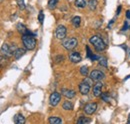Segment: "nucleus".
<instances>
[{
  "label": "nucleus",
  "instance_id": "nucleus-13",
  "mask_svg": "<svg viewBox=\"0 0 130 124\" xmlns=\"http://www.w3.org/2000/svg\"><path fill=\"white\" fill-rule=\"evenodd\" d=\"M25 53H26V50L25 49H23V48H17L16 50L14 51V57L16 59H20Z\"/></svg>",
  "mask_w": 130,
  "mask_h": 124
},
{
  "label": "nucleus",
  "instance_id": "nucleus-17",
  "mask_svg": "<svg viewBox=\"0 0 130 124\" xmlns=\"http://www.w3.org/2000/svg\"><path fill=\"white\" fill-rule=\"evenodd\" d=\"M80 23H81V18H80L79 16L73 17V19H72V24H73V26H74L75 28L79 27V26H80Z\"/></svg>",
  "mask_w": 130,
  "mask_h": 124
},
{
  "label": "nucleus",
  "instance_id": "nucleus-3",
  "mask_svg": "<svg viewBox=\"0 0 130 124\" xmlns=\"http://www.w3.org/2000/svg\"><path fill=\"white\" fill-rule=\"evenodd\" d=\"M62 45L65 49L67 50H73L75 47L78 45V41L76 38L74 37H70V38H66L65 40H63Z\"/></svg>",
  "mask_w": 130,
  "mask_h": 124
},
{
  "label": "nucleus",
  "instance_id": "nucleus-31",
  "mask_svg": "<svg viewBox=\"0 0 130 124\" xmlns=\"http://www.w3.org/2000/svg\"><path fill=\"white\" fill-rule=\"evenodd\" d=\"M60 59H62V60H63V59H64V57H63V56H58V57H57V59H56V62H59Z\"/></svg>",
  "mask_w": 130,
  "mask_h": 124
},
{
  "label": "nucleus",
  "instance_id": "nucleus-8",
  "mask_svg": "<svg viewBox=\"0 0 130 124\" xmlns=\"http://www.w3.org/2000/svg\"><path fill=\"white\" fill-rule=\"evenodd\" d=\"M96 109H97V104L96 103H88V104H86L85 106H84V112L86 113V114H88V115H91V114H93L95 111H96Z\"/></svg>",
  "mask_w": 130,
  "mask_h": 124
},
{
  "label": "nucleus",
  "instance_id": "nucleus-28",
  "mask_svg": "<svg viewBox=\"0 0 130 124\" xmlns=\"http://www.w3.org/2000/svg\"><path fill=\"white\" fill-rule=\"evenodd\" d=\"M86 50H87V57H88V58H91V57H92V55H93V53L91 52L90 48L87 46L86 47Z\"/></svg>",
  "mask_w": 130,
  "mask_h": 124
},
{
  "label": "nucleus",
  "instance_id": "nucleus-15",
  "mask_svg": "<svg viewBox=\"0 0 130 124\" xmlns=\"http://www.w3.org/2000/svg\"><path fill=\"white\" fill-rule=\"evenodd\" d=\"M48 121L50 124H61L62 123V120H61L59 117H56V116H51V117H49Z\"/></svg>",
  "mask_w": 130,
  "mask_h": 124
},
{
  "label": "nucleus",
  "instance_id": "nucleus-14",
  "mask_svg": "<svg viewBox=\"0 0 130 124\" xmlns=\"http://www.w3.org/2000/svg\"><path fill=\"white\" fill-rule=\"evenodd\" d=\"M14 122L16 124H24L25 123V118L23 117L22 114H16L14 117Z\"/></svg>",
  "mask_w": 130,
  "mask_h": 124
},
{
  "label": "nucleus",
  "instance_id": "nucleus-11",
  "mask_svg": "<svg viewBox=\"0 0 130 124\" xmlns=\"http://www.w3.org/2000/svg\"><path fill=\"white\" fill-rule=\"evenodd\" d=\"M102 87H103V84L101 83V82H99L97 81V83L94 85V87H93V94H94V96L95 97H99V96H101V90H102Z\"/></svg>",
  "mask_w": 130,
  "mask_h": 124
},
{
  "label": "nucleus",
  "instance_id": "nucleus-10",
  "mask_svg": "<svg viewBox=\"0 0 130 124\" xmlns=\"http://www.w3.org/2000/svg\"><path fill=\"white\" fill-rule=\"evenodd\" d=\"M69 59H70V61L73 62V63H78V62L81 61V55H80L79 52H77V51H73V52L70 53V55H69Z\"/></svg>",
  "mask_w": 130,
  "mask_h": 124
},
{
  "label": "nucleus",
  "instance_id": "nucleus-9",
  "mask_svg": "<svg viewBox=\"0 0 130 124\" xmlns=\"http://www.w3.org/2000/svg\"><path fill=\"white\" fill-rule=\"evenodd\" d=\"M1 52H2V54L5 55L6 57H10V56L14 55V54H13V51H12V49H11V47L9 46L8 44H3V45H2V47H1Z\"/></svg>",
  "mask_w": 130,
  "mask_h": 124
},
{
  "label": "nucleus",
  "instance_id": "nucleus-2",
  "mask_svg": "<svg viewBox=\"0 0 130 124\" xmlns=\"http://www.w3.org/2000/svg\"><path fill=\"white\" fill-rule=\"evenodd\" d=\"M22 42L25 48L28 50H33L36 46V39L34 38V36L22 35Z\"/></svg>",
  "mask_w": 130,
  "mask_h": 124
},
{
  "label": "nucleus",
  "instance_id": "nucleus-20",
  "mask_svg": "<svg viewBox=\"0 0 130 124\" xmlns=\"http://www.w3.org/2000/svg\"><path fill=\"white\" fill-rule=\"evenodd\" d=\"M62 107L65 110H72L73 109V104L70 101H65L63 103V105H62Z\"/></svg>",
  "mask_w": 130,
  "mask_h": 124
},
{
  "label": "nucleus",
  "instance_id": "nucleus-16",
  "mask_svg": "<svg viewBox=\"0 0 130 124\" xmlns=\"http://www.w3.org/2000/svg\"><path fill=\"white\" fill-rule=\"evenodd\" d=\"M17 29L18 31L22 34V35H25V34H27V32H28V29L23 25V24H21V23H19V24H17Z\"/></svg>",
  "mask_w": 130,
  "mask_h": 124
},
{
  "label": "nucleus",
  "instance_id": "nucleus-33",
  "mask_svg": "<svg viewBox=\"0 0 130 124\" xmlns=\"http://www.w3.org/2000/svg\"><path fill=\"white\" fill-rule=\"evenodd\" d=\"M126 17H127L128 19H130V11H129V10L126 12Z\"/></svg>",
  "mask_w": 130,
  "mask_h": 124
},
{
  "label": "nucleus",
  "instance_id": "nucleus-21",
  "mask_svg": "<svg viewBox=\"0 0 130 124\" xmlns=\"http://www.w3.org/2000/svg\"><path fill=\"white\" fill-rule=\"evenodd\" d=\"M58 1H59V0H49V2H48L49 9H54V8L56 7Z\"/></svg>",
  "mask_w": 130,
  "mask_h": 124
},
{
  "label": "nucleus",
  "instance_id": "nucleus-5",
  "mask_svg": "<svg viewBox=\"0 0 130 124\" xmlns=\"http://www.w3.org/2000/svg\"><path fill=\"white\" fill-rule=\"evenodd\" d=\"M61 100V94L58 92H53L51 93L50 97H49V102H50V105L51 106H56Z\"/></svg>",
  "mask_w": 130,
  "mask_h": 124
},
{
  "label": "nucleus",
  "instance_id": "nucleus-24",
  "mask_svg": "<svg viewBox=\"0 0 130 124\" xmlns=\"http://www.w3.org/2000/svg\"><path fill=\"white\" fill-rule=\"evenodd\" d=\"M80 73H81L82 76H86L88 74V68L87 66H82L80 68Z\"/></svg>",
  "mask_w": 130,
  "mask_h": 124
},
{
  "label": "nucleus",
  "instance_id": "nucleus-6",
  "mask_svg": "<svg viewBox=\"0 0 130 124\" xmlns=\"http://www.w3.org/2000/svg\"><path fill=\"white\" fill-rule=\"evenodd\" d=\"M90 79L91 80H94V81H100L102 79L105 78V74L99 70H93L90 72Z\"/></svg>",
  "mask_w": 130,
  "mask_h": 124
},
{
  "label": "nucleus",
  "instance_id": "nucleus-27",
  "mask_svg": "<svg viewBox=\"0 0 130 124\" xmlns=\"http://www.w3.org/2000/svg\"><path fill=\"white\" fill-rule=\"evenodd\" d=\"M38 20H39V22H40V23H43V20H44V14H43V11H40V12H39Z\"/></svg>",
  "mask_w": 130,
  "mask_h": 124
},
{
  "label": "nucleus",
  "instance_id": "nucleus-30",
  "mask_svg": "<svg viewBox=\"0 0 130 124\" xmlns=\"http://www.w3.org/2000/svg\"><path fill=\"white\" fill-rule=\"evenodd\" d=\"M99 58H100V57L97 56V55H92V57H91L90 59H91L92 61H95V60H99Z\"/></svg>",
  "mask_w": 130,
  "mask_h": 124
},
{
  "label": "nucleus",
  "instance_id": "nucleus-22",
  "mask_svg": "<svg viewBox=\"0 0 130 124\" xmlns=\"http://www.w3.org/2000/svg\"><path fill=\"white\" fill-rule=\"evenodd\" d=\"M91 120L89 118H86V117H80L78 120H77V123L78 124H83V123H90Z\"/></svg>",
  "mask_w": 130,
  "mask_h": 124
},
{
  "label": "nucleus",
  "instance_id": "nucleus-18",
  "mask_svg": "<svg viewBox=\"0 0 130 124\" xmlns=\"http://www.w3.org/2000/svg\"><path fill=\"white\" fill-rule=\"evenodd\" d=\"M75 5L78 8H84L87 5V1L86 0H75Z\"/></svg>",
  "mask_w": 130,
  "mask_h": 124
},
{
  "label": "nucleus",
  "instance_id": "nucleus-26",
  "mask_svg": "<svg viewBox=\"0 0 130 124\" xmlns=\"http://www.w3.org/2000/svg\"><path fill=\"white\" fill-rule=\"evenodd\" d=\"M17 5H18V7H19L21 10H23V9L25 8V3H24V0H17Z\"/></svg>",
  "mask_w": 130,
  "mask_h": 124
},
{
  "label": "nucleus",
  "instance_id": "nucleus-1",
  "mask_svg": "<svg viewBox=\"0 0 130 124\" xmlns=\"http://www.w3.org/2000/svg\"><path fill=\"white\" fill-rule=\"evenodd\" d=\"M89 42L94 46L95 50L98 51V52L103 51V50L106 48V44L104 43V41L102 40V38L99 37L98 35H93L92 37H90Z\"/></svg>",
  "mask_w": 130,
  "mask_h": 124
},
{
  "label": "nucleus",
  "instance_id": "nucleus-7",
  "mask_svg": "<svg viewBox=\"0 0 130 124\" xmlns=\"http://www.w3.org/2000/svg\"><path fill=\"white\" fill-rule=\"evenodd\" d=\"M66 33H67L66 27L63 26V25H59L55 30V36L58 39H64L66 37Z\"/></svg>",
  "mask_w": 130,
  "mask_h": 124
},
{
  "label": "nucleus",
  "instance_id": "nucleus-29",
  "mask_svg": "<svg viewBox=\"0 0 130 124\" xmlns=\"http://www.w3.org/2000/svg\"><path fill=\"white\" fill-rule=\"evenodd\" d=\"M127 29H128V23H127V21H125L124 26H123V28H122V31H126Z\"/></svg>",
  "mask_w": 130,
  "mask_h": 124
},
{
  "label": "nucleus",
  "instance_id": "nucleus-4",
  "mask_svg": "<svg viewBox=\"0 0 130 124\" xmlns=\"http://www.w3.org/2000/svg\"><path fill=\"white\" fill-rule=\"evenodd\" d=\"M90 85H91V82L88 81L87 79H85L83 82H81L79 84V91L82 95H87L89 91H90Z\"/></svg>",
  "mask_w": 130,
  "mask_h": 124
},
{
  "label": "nucleus",
  "instance_id": "nucleus-25",
  "mask_svg": "<svg viewBox=\"0 0 130 124\" xmlns=\"http://www.w3.org/2000/svg\"><path fill=\"white\" fill-rule=\"evenodd\" d=\"M101 98L105 101V102H109L110 99H109V95L107 92H104V93H101Z\"/></svg>",
  "mask_w": 130,
  "mask_h": 124
},
{
  "label": "nucleus",
  "instance_id": "nucleus-32",
  "mask_svg": "<svg viewBox=\"0 0 130 124\" xmlns=\"http://www.w3.org/2000/svg\"><path fill=\"white\" fill-rule=\"evenodd\" d=\"M120 11H121V6H119V7H118V9H117V15H119V14H120Z\"/></svg>",
  "mask_w": 130,
  "mask_h": 124
},
{
  "label": "nucleus",
  "instance_id": "nucleus-23",
  "mask_svg": "<svg viewBox=\"0 0 130 124\" xmlns=\"http://www.w3.org/2000/svg\"><path fill=\"white\" fill-rule=\"evenodd\" d=\"M99 64L103 67H107V59L105 57H100L99 58Z\"/></svg>",
  "mask_w": 130,
  "mask_h": 124
},
{
  "label": "nucleus",
  "instance_id": "nucleus-19",
  "mask_svg": "<svg viewBox=\"0 0 130 124\" xmlns=\"http://www.w3.org/2000/svg\"><path fill=\"white\" fill-rule=\"evenodd\" d=\"M88 7L90 10H95L97 7V1L96 0H90L88 2Z\"/></svg>",
  "mask_w": 130,
  "mask_h": 124
},
{
  "label": "nucleus",
  "instance_id": "nucleus-34",
  "mask_svg": "<svg viewBox=\"0 0 130 124\" xmlns=\"http://www.w3.org/2000/svg\"><path fill=\"white\" fill-rule=\"evenodd\" d=\"M128 123H130V114H129V116H128Z\"/></svg>",
  "mask_w": 130,
  "mask_h": 124
},
{
  "label": "nucleus",
  "instance_id": "nucleus-12",
  "mask_svg": "<svg viewBox=\"0 0 130 124\" xmlns=\"http://www.w3.org/2000/svg\"><path fill=\"white\" fill-rule=\"evenodd\" d=\"M61 93H62V95H64L66 98H68V99H71V98H73L74 96H75V91L74 90H72V89H62L61 90Z\"/></svg>",
  "mask_w": 130,
  "mask_h": 124
}]
</instances>
